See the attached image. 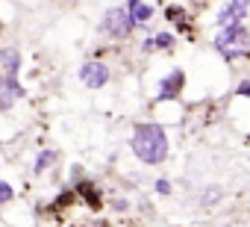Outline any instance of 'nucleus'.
<instances>
[{"mask_svg":"<svg viewBox=\"0 0 250 227\" xmlns=\"http://www.w3.org/2000/svg\"><path fill=\"white\" fill-rule=\"evenodd\" d=\"M130 148H133V154H136L145 165H159V162L168 159V133H165V127L156 124V121H142V124H136V130H133Z\"/></svg>","mask_w":250,"mask_h":227,"instance_id":"1","label":"nucleus"},{"mask_svg":"<svg viewBox=\"0 0 250 227\" xmlns=\"http://www.w3.org/2000/svg\"><path fill=\"white\" fill-rule=\"evenodd\" d=\"M215 50L224 59H238V56H250V30L244 27V21H232L227 27L218 30L215 36Z\"/></svg>","mask_w":250,"mask_h":227,"instance_id":"2","label":"nucleus"},{"mask_svg":"<svg viewBox=\"0 0 250 227\" xmlns=\"http://www.w3.org/2000/svg\"><path fill=\"white\" fill-rule=\"evenodd\" d=\"M97 30L103 36H109V39H124V36H130V30H136V21H133V15H130L127 6H115V9H109L103 15V21H100Z\"/></svg>","mask_w":250,"mask_h":227,"instance_id":"3","label":"nucleus"},{"mask_svg":"<svg viewBox=\"0 0 250 227\" xmlns=\"http://www.w3.org/2000/svg\"><path fill=\"white\" fill-rule=\"evenodd\" d=\"M183 86H186V74L180 68H174L168 77L159 80V91H156V100H177L183 94Z\"/></svg>","mask_w":250,"mask_h":227,"instance_id":"4","label":"nucleus"},{"mask_svg":"<svg viewBox=\"0 0 250 227\" xmlns=\"http://www.w3.org/2000/svg\"><path fill=\"white\" fill-rule=\"evenodd\" d=\"M247 15H250V0H229L224 9H218L215 21H218V27H227L232 21H244Z\"/></svg>","mask_w":250,"mask_h":227,"instance_id":"5","label":"nucleus"},{"mask_svg":"<svg viewBox=\"0 0 250 227\" xmlns=\"http://www.w3.org/2000/svg\"><path fill=\"white\" fill-rule=\"evenodd\" d=\"M80 80L88 86V89H103L109 83V68L103 62H85L80 68Z\"/></svg>","mask_w":250,"mask_h":227,"instance_id":"6","label":"nucleus"},{"mask_svg":"<svg viewBox=\"0 0 250 227\" xmlns=\"http://www.w3.org/2000/svg\"><path fill=\"white\" fill-rule=\"evenodd\" d=\"M15 97H24V89L18 83V74L0 77V109H9L15 103Z\"/></svg>","mask_w":250,"mask_h":227,"instance_id":"7","label":"nucleus"},{"mask_svg":"<svg viewBox=\"0 0 250 227\" xmlns=\"http://www.w3.org/2000/svg\"><path fill=\"white\" fill-rule=\"evenodd\" d=\"M0 65H3L6 74H18V68H21V53H18V47H3V50H0Z\"/></svg>","mask_w":250,"mask_h":227,"instance_id":"8","label":"nucleus"},{"mask_svg":"<svg viewBox=\"0 0 250 227\" xmlns=\"http://www.w3.org/2000/svg\"><path fill=\"white\" fill-rule=\"evenodd\" d=\"M130 15H133L136 27H142V24H147V21L153 18V6H150V3H145V0H142L139 6H133V9H130Z\"/></svg>","mask_w":250,"mask_h":227,"instance_id":"9","label":"nucleus"},{"mask_svg":"<svg viewBox=\"0 0 250 227\" xmlns=\"http://www.w3.org/2000/svg\"><path fill=\"white\" fill-rule=\"evenodd\" d=\"M56 159H59V154H56V151H50V148H47V151H42V154H39V157H36V165H33V171H36V174H39V171H44V168H50V165H53V162H56Z\"/></svg>","mask_w":250,"mask_h":227,"instance_id":"10","label":"nucleus"},{"mask_svg":"<svg viewBox=\"0 0 250 227\" xmlns=\"http://www.w3.org/2000/svg\"><path fill=\"white\" fill-rule=\"evenodd\" d=\"M153 42H156V50H171L177 39H174L171 33H156V36H153Z\"/></svg>","mask_w":250,"mask_h":227,"instance_id":"11","label":"nucleus"},{"mask_svg":"<svg viewBox=\"0 0 250 227\" xmlns=\"http://www.w3.org/2000/svg\"><path fill=\"white\" fill-rule=\"evenodd\" d=\"M12 195H15V189H12L6 180H0V204H3V201H12Z\"/></svg>","mask_w":250,"mask_h":227,"instance_id":"12","label":"nucleus"},{"mask_svg":"<svg viewBox=\"0 0 250 227\" xmlns=\"http://www.w3.org/2000/svg\"><path fill=\"white\" fill-rule=\"evenodd\" d=\"M165 18H171V21H183L186 12H183L180 6H168V9H165Z\"/></svg>","mask_w":250,"mask_h":227,"instance_id":"13","label":"nucleus"},{"mask_svg":"<svg viewBox=\"0 0 250 227\" xmlns=\"http://www.w3.org/2000/svg\"><path fill=\"white\" fill-rule=\"evenodd\" d=\"M235 94H241V97H250V80H241V83H238V89H235Z\"/></svg>","mask_w":250,"mask_h":227,"instance_id":"14","label":"nucleus"},{"mask_svg":"<svg viewBox=\"0 0 250 227\" xmlns=\"http://www.w3.org/2000/svg\"><path fill=\"white\" fill-rule=\"evenodd\" d=\"M156 192L159 195H171V183L168 180H156Z\"/></svg>","mask_w":250,"mask_h":227,"instance_id":"15","label":"nucleus"},{"mask_svg":"<svg viewBox=\"0 0 250 227\" xmlns=\"http://www.w3.org/2000/svg\"><path fill=\"white\" fill-rule=\"evenodd\" d=\"M188 3H191L194 9H203V6H209V0H188Z\"/></svg>","mask_w":250,"mask_h":227,"instance_id":"16","label":"nucleus"},{"mask_svg":"<svg viewBox=\"0 0 250 227\" xmlns=\"http://www.w3.org/2000/svg\"><path fill=\"white\" fill-rule=\"evenodd\" d=\"M142 0H127V9H133V6H139Z\"/></svg>","mask_w":250,"mask_h":227,"instance_id":"17","label":"nucleus"}]
</instances>
